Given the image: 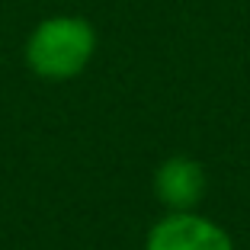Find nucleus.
<instances>
[{
	"instance_id": "1",
	"label": "nucleus",
	"mask_w": 250,
	"mask_h": 250,
	"mask_svg": "<svg viewBox=\"0 0 250 250\" xmlns=\"http://www.w3.org/2000/svg\"><path fill=\"white\" fill-rule=\"evenodd\" d=\"M96 29L93 22L77 13H55L36 22L26 39L22 58L36 77L42 81H71L87 71L96 55Z\"/></svg>"
},
{
	"instance_id": "2",
	"label": "nucleus",
	"mask_w": 250,
	"mask_h": 250,
	"mask_svg": "<svg viewBox=\"0 0 250 250\" xmlns=\"http://www.w3.org/2000/svg\"><path fill=\"white\" fill-rule=\"evenodd\" d=\"M145 250H234V237L215 218L196 212H167L151 225Z\"/></svg>"
},
{
	"instance_id": "3",
	"label": "nucleus",
	"mask_w": 250,
	"mask_h": 250,
	"mask_svg": "<svg viewBox=\"0 0 250 250\" xmlns=\"http://www.w3.org/2000/svg\"><path fill=\"white\" fill-rule=\"evenodd\" d=\"M154 196L167 212H189L199 208L206 196V170L196 157L173 154L154 170Z\"/></svg>"
}]
</instances>
